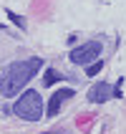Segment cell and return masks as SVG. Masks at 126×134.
Listing matches in <instances>:
<instances>
[{"instance_id":"7","label":"cell","mask_w":126,"mask_h":134,"mask_svg":"<svg viewBox=\"0 0 126 134\" xmlns=\"http://www.w3.org/2000/svg\"><path fill=\"white\" fill-rule=\"evenodd\" d=\"M101 68H104V63H101V61H96V63H91V66L86 68V74H88V76H96Z\"/></svg>"},{"instance_id":"3","label":"cell","mask_w":126,"mask_h":134,"mask_svg":"<svg viewBox=\"0 0 126 134\" xmlns=\"http://www.w3.org/2000/svg\"><path fill=\"white\" fill-rule=\"evenodd\" d=\"M101 53V43L98 41H91L86 46H78L71 51V61L73 63H88V61H96V56Z\"/></svg>"},{"instance_id":"2","label":"cell","mask_w":126,"mask_h":134,"mask_svg":"<svg viewBox=\"0 0 126 134\" xmlns=\"http://www.w3.org/2000/svg\"><path fill=\"white\" fill-rule=\"evenodd\" d=\"M15 114L20 116V119H28V121H38L43 116V101H40V94L38 91H25L18 101H15Z\"/></svg>"},{"instance_id":"1","label":"cell","mask_w":126,"mask_h":134,"mask_svg":"<svg viewBox=\"0 0 126 134\" xmlns=\"http://www.w3.org/2000/svg\"><path fill=\"white\" fill-rule=\"evenodd\" d=\"M43 66V61L40 58H28V61H15L13 66L5 68V74L0 79V91L5 94V96H15V91H20L25 83L35 76V71H40Z\"/></svg>"},{"instance_id":"5","label":"cell","mask_w":126,"mask_h":134,"mask_svg":"<svg viewBox=\"0 0 126 134\" xmlns=\"http://www.w3.org/2000/svg\"><path fill=\"white\" fill-rule=\"evenodd\" d=\"M109 96H111V86L109 83H96L93 89L88 91V101H93V104H101V101H109Z\"/></svg>"},{"instance_id":"9","label":"cell","mask_w":126,"mask_h":134,"mask_svg":"<svg viewBox=\"0 0 126 134\" xmlns=\"http://www.w3.org/2000/svg\"><path fill=\"white\" fill-rule=\"evenodd\" d=\"M45 134H53V132H45Z\"/></svg>"},{"instance_id":"4","label":"cell","mask_w":126,"mask_h":134,"mask_svg":"<svg viewBox=\"0 0 126 134\" xmlns=\"http://www.w3.org/2000/svg\"><path fill=\"white\" fill-rule=\"evenodd\" d=\"M71 96H73V89H58V91L51 96V101H48L45 114H48V116H56V114H58V109H61V104H63L66 99H71Z\"/></svg>"},{"instance_id":"6","label":"cell","mask_w":126,"mask_h":134,"mask_svg":"<svg viewBox=\"0 0 126 134\" xmlns=\"http://www.w3.org/2000/svg\"><path fill=\"white\" fill-rule=\"evenodd\" d=\"M58 79H61V74H58V71L48 68V71H45V79H43V83H45V86H53V83L58 81Z\"/></svg>"},{"instance_id":"8","label":"cell","mask_w":126,"mask_h":134,"mask_svg":"<svg viewBox=\"0 0 126 134\" xmlns=\"http://www.w3.org/2000/svg\"><path fill=\"white\" fill-rule=\"evenodd\" d=\"M8 18H10V20H15L18 25H20V28H25V23H23V18H20V15H15V13H10V10H8Z\"/></svg>"}]
</instances>
